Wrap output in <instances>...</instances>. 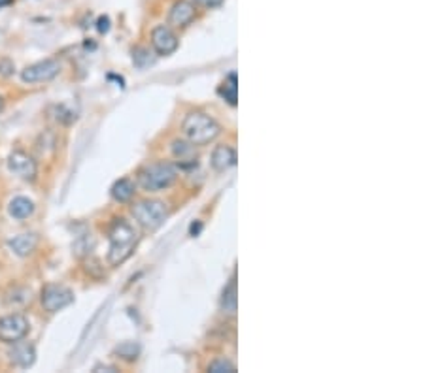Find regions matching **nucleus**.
<instances>
[{"label": "nucleus", "instance_id": "14", "mask_svg": "<svg viewBox=\"0 0 425 373\" xmlns=\"http://www.w3.org/2000/svg\"><path fill=\"white\" fill-rule=\"evenodd\" d=\"M38 245V236L34 232H25V234L13 236L12 240L8 241V247L12 249L18 257H29L34 253V249Z\"/></svg>", "mask_w": 425, "mask_h": 373}, {"label": "nucleus", "instance_id": "20", "mask_svg": "<svg viewBox=\"0 0 425 373\" xmlns=\"http://www.w3.org/2000/svg\"><path fill=\"white\" fill-rule=\"evenodd\" d=\"M208 372L212 373H233L237 372V366L233 364V362L225 360V358H218V360H214L210 366H208Z\"/></svg>", "mask_w": 425, "mask_h": 373}, {"label": "nucleus", "instance_id": "6", "mask_svg": "<svg viewBox=\"0 0 425 373\" xmlns=\"http://www.w3.org/2000/svg\"><path fill=\"white\" fill-rule=\"evenodd\" d=\"M40 300H42L44 309L48 313H57V311H61L70 304H74V292L68 287H63V285H46Z\"/></svg>", "mask_w": 425, "mask_h": 373}, {"label": "nucleus", "instance_id": "7", "mask_svg": "<svg viewBox=\"0 0 425 373\" xmlns=\"http://www.w3.org/2000/svg\"><path fill=\"white\" fill-rule=\"evenodd\" d=\"M59 72H61L59 60L44 59L25 68L21 72V79L25 83H44V81H51Z\"/></svg>", "mask_w": 425, "mask_h": 373}, {"label": "nucleus", "instance_id": "18", "mask_svg": "<svg viewBox=\"0 0 425 373\" xmlns=\"http://www.w3.org/2000/svg\"><path fill=\"white\" fill-rule=\"evenodd\" d=\"M219 97L225 98V102L229 106H237L238 100V85H237V74H231L229 78L225 79L221 87H219Z\"/></svg>", "mask_w": 425, "mask_h": 373}, {"label": "nucleus", "instance_id": "12", "mask_svg": "<svg viewBox=\"0 0 425 373\" xmlns=\"http://www.w3.org/2000/svg\"><path fill=\"white\" fill-rule=\"evenodd\" d=\"M197 145H193L191 142H185V140H176L172 142V155L176 158V163L180 164V168H193L197 166Z\"/></svg>", "mask_w": 425, "mask_h": 373}, {"label": "nucleus", "instance_id": "17", "mask_svg": "<svg viewBox=\"0 0 425 373\" xmlns=\"http://www.w3.org/2000/svg\"><path fill=\"white\" fill-rule=\"evenodd\" d=\"M237 306H238V298H237V277L233 276L229 285L225 287L223 296H221V309L225 313H237Z\"/></svg>", "mask_w": 425, "mask_h": 373}, {"label": "nucleus", "instance_id": "15", "mask_svg": "<svg viewBox=\"0 0 425 373\" xmlns=\"http://www.w3.org/2000/svg\"><path fill=\"white\" fill-rule=\"evenodd\" d=\"M134 193H136V186H134L133 181L127 179V177L116 181L114 186H112V198L116 200V202H119V204H127V202H131Z\"/></svg>", "mask_w": 425, "mask_h": 373}, {"label": "nucleus", "instance_id": "24", "mask_svg": "<svg viewBox=\"0 0 425 373\" xmlns=\"http://www.w3.org/2000/svg\"><path fill=\"white\" fill-rule=\"evenodd\" d=\"M201 229H202L201 223H197V226H195V224H191V236L199 234V232H201Z\"/></svg>", "mask_w": 425, "mask_h": 373}, {"label": "nucleus", "instance_id": "23", "mask_svg": "<svg viewBox=\"0 0 425 373\" xmlns=\"http://www.w3.org/2000/svg\"><path fill=\"white\" fill-rule=\"evenodd\" d=\"M98 369H103V372H117L116 367H112V366H95L93 372H98Z\"/></svg>", "mask_w": 425, "mask_h": 373}, {"label": "nucleus", "instance_id": "19", "mask_svg": "<svg viewBox=\"0 0 425 373\" xmlns=\"http://www.w3.org/2000/svg\"><path fill=\"white\" fill-rule=\"evenodd\" d=\"M114 355H117L119 358L127 362H133L138 358L140 355V345L136 341H123L114 349Z\"/></svg>", "mask_w": 425, "mask_h": 373}, {"label": "nucleus", "instance_id": "9", "mask_svg": "<svg viewBox=\"0 0 425 373\" xmlns=\"http://www.w3.org/2000/svg\"><path fill=\"white\" fill-rule=\"evenodd\" d=\"M152 46L155 49V53L161 55V57H169V55L176 51L180 42H178L174 30L166 27V25H159L152 30Z\"/></svg>", "mask_w": 425, "mask_h": 373}, {"label": "nucleus", "instance_id": "26", "mask_svg": "<svg viewBox=\"0 0 425 373\" xmlns=\"http://www.w3.org/2000/svg\"><path fill=\"white\" fill-rule=\"evenodd\" d=\"M2 109H4V98L0 97V114H2Z\"/></svg>", "mask_w": 425, "mask_h": 373}, {"label": "nucleus", "instance_id": "2", "mask_svg": "<svg viewBox=\"0 0 425 373\" xmlns=\"http://www.w3.org/2000/svg\"><path fill=\"white\" fill-rule=\"evenodd\" d=\"M183 134L193 145H207L221 134V127L204 111H189L182 123Z\"/></svg>", "mask_w": 425, "mask_h": 373}, {"label": "nucleus", "instance_id": "11", "mask_svg": "<svg viewBox=\"0 0 425 373\" xmlns=\"http://www.w3.org/2000/svg\"><path fill=\"white\" fill-rule=\"evenodd\" d=\"M195 15H197V8H195L193 2H189V0H178L169 13V23L172 25V27H176V29H183V27L191 25Z\"/></svg>", "mask_w": 425, "mask_h": 373}, {"label": "nucleus", "instance_id": "3", "mask_svg": "<svg viewBox=\"0 0 425 373\" xmlns=\"http://www.w3.org/2000/svg\"><path fill=\"white\" fill-rule=\"evenodd\" d=\"M178 177V172L174 164L170 163H153L148 164L138 172L140 186L148 193H159L169 189Z\"/></svg>", "mask_w": 425, "mask_h": 373}, {"label": "nucleus", "instance_id": "16", "mask_svg": "<svg viewBox=\"0 0 425 373\" xmlns=\"http://www.w3.org/2000/svg\"><path fill=\"white\" fill-rule=\"evenodd\" d=\"M8 213L13 217V219H19V221H23L27 217H31L34 213V202L29 198H25V196H18V198H13L8 205Z\"/></svg>", "mask_w": 425, "mask_h": 373}, {"label": "nucleus", "instance_id": "8", "mask_svg": "<svg viewBox=\"0 0 425 373\" xmlns=\"http://www.w3.org/2000/svg\"><path fill=\"white\" fill-rule=\"evenodd\" d=\"M8 168L12 174H15L19 179L23 181H34L38 175V164L37 161L25 153V151H12L8 157Z\"/></svg>", "mask_w": 425, "mask_h": 373}, {"label": "nucleus", "instance_id": "5", "mask_svg": "<svg viewBox=\"0 0 425 373\" xmlns=\"http://www.w3.org/2000/svg\"><path fill=\"white\" fill-rule=\"evenodd\" d=\"M31 330V323L21 313L6 315L0 319V341L12 345L19 339H25V336Z\"/></svg>", "mask_w": 425, "mask_h": 373}, {"label": "nucleus", "instance_id": "4", "mask_svg": "<svg viewBox=\"0 0 425 373\" xmlns=\"http://www.w3.org/2000/svg\"><path fill=\"white\" fill-rule=\"evenodd\" d=\"M131 213H133L134 221L150 232L161 229L166 221V217H169V210L161 200H142V202L133 205Z\"/></svg>", "mask_w": 425, "mask_h": 373}, {"label": "nucleus", "instance_id": "10", "mask_svg": "<svg viewBox=\"0 0 425 373\" xmlns=\"http://www.w3.org/2000/svg\"><path fill=\"white\" fill-rule=\"evenodd\" d=\"M12 345L13 347L10 349L8 356H10V362H12L13 366L31 367L37 362V349H34V345L29 344V341H23V339H19V341H15Z\"/></svg>", "mask_w": 425, "mask_h": 373}, {"label": "nucleus", "instance_id": "22", "mask_svg": "<svg viewBox=\"0 0 425 373\" xmlns=\"http://www.w3.org/2000/svg\"><path fill=\"white\" fill-rule=\"evenodd\" d=\"M108 29H110V19L108 18L98 19V32H108Z\"/></svg>", "mask_w": 425, "mask_h": 373}, {"label": "nucleus", "instance_id": "21", "mask_svg": "<svg viewBox=\"0 0 425 373\" xmlns=\"http://www.w3.org/2000/svg\"><path fill=\"white\" fill-rule=\"evenodd\" d=\"M193 2L202 8H218L223 4L225 0H193Z\"/></svg>", "mask_w": 425, "mask_h": 373}, {"label": "nucleus", "instance_id": "25", "mask_svg": "<svg viewBox=\"0 0 425 373\" xmlns=\"http://www.w3.org/2000/svg\"><path fill=\"white\" fill-rule=\"evenodd\" d=\"M10 2H12V0H0V8L8 6V4H10Z\"/></svg>", "mask_w": 425, "mask_h": 373}, {"label": "nucleus", "instance_id": "1", "mask_svg": "<svg viewBox=\"0 0 425 373\" xmlns=\"http://www.w3.org/2000/svg\"><path fill=\"white\" fill-rule=\"evenodd\" d=\"M138 232L133 224H129L125 219H114L110 226V266H122L133 257L134 249L138 245Z\"/></svg>", "mask_w": 425, "mask_h": 373}, {"label": "nucleus", "instance_id": "13", "mask_svg": "<svg viewBox=\"0 0 425 373\" xmlns=\"http://www.w3.org/2000/svg\"><path fill=\"white\" fill-rule=\"evenodd\" d=\"M212 168L216 172H227L237 164V151L231 145H218L212 153Z\"/></svg>", "mask_w": 425, "mask_h": 373}]
</instances>
